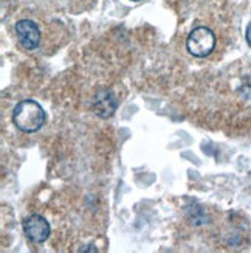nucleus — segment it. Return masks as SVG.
I'll return each mask as SVG.
<instances>
[{"label": "nucleus", "instance_id": "1", "mask_svg": "<svg viewBox=\"0 0 251 253\" xmlns=\"http://www.w3.org/2000/svg\"><path fill=\"white\" fill-rule=\"evenodd\" d=\"M13 123L25 134L37 132L45 123V111L35 100L20 101L13 111Z\"/></svg>", "mask_w": 251, "mask_h": 253}, {"label": "nucleus", "instance_id": "2", "mask_svg": "<svg viewBox=\"0 0 251 253\" xmlns=\"http://www.w3.org/2000/svg\"><path fill=\"white\" fill-rule=\"evenodd\" d=\"M215 47L214 33L206 27L194 28L186 39V48L195 58H206Z\"/></svg>", "mask_w": 251, "mask_h": 253}, {"label": "nucleus", "instance_id": "3", "mask_svg": "<svg viewBox=\"0 0 251 253\" xmlns=\"http://www.w3.org/2000/svg\"><path fill=\"white\" fill-rule=\"evenodd\" d=\"M24 233L36 244L45 243L50 236V224L40 214H31L24 221Z\"/></svg>", "mask_w": 251, "mask_h": 253}, {"label": "nucleus", "instance_id": "4", "mask_svg": "<svg viewBox=\"0 0 251 253\" xmlns=\"http://www.w3.org/2000/svg\"><path fill=\"white\" fill-rule=\"evenodd\" d=\"M16 33L19 36L20 45L27 50H35L39 47L40 31L39 27L33 20H19L16 24Z\"/></svg>", "mask_w": 251, "mask_h": 253}, {"label": "nucleus", "instance_id": "5", "mask_svg": "<svg viewBox=\"0 0 251 253\" xmlns=\"http://www.w3.org/2000/svg\"><path fill=\"white\" fill-rule=\"evenodd\" d=\"M116 96L110 90H101L95 95L93 100V111L96 115H100L103 118L112 117L116 111Z\"/></svg>", "mask_w": 251, "mask_h": 253}, {"label": "nucleus", "instance_id": "6", "mask_svg": "<svg viewBox=\"0 0 251 253\" xmlns=\"http://www.w3.org/2000/svg\"><path fill=\"white\" fill-rule=\"evenodd\" d=\"M186 214L194 225H203V224L208 222V216H206L205 210L195 202L186 207Z\"/></svg>", "mask_w": 251, "mask_h": 253}, {"label": "nucleus", "instance_id": "7", "mask_svg": "<svg viewBox=\"0 0 251 253\" xmlns=\"http://www.w3.org/2000/svg\"><path fill=\"white\" fill-rule=\"evenodd\" d=\"M245 38H247V42L251 43V24L247 27V31H245Z\"/></svg>", "mask_w": 251, "mask_h": 253}, {"label": "nucleus", "instance_id": "8", "mask_svg": "<svg viewBox=\"0 0 251 253\" xmlns=\"http://www.w3.org/2000/svg\"><path fill=\"white\" fill-rule=\"evenodd\" d=\"M134 2H137V0H134Z\"/></svg>", "mask_w": 251, "mask_h": 253}]
</instances>
